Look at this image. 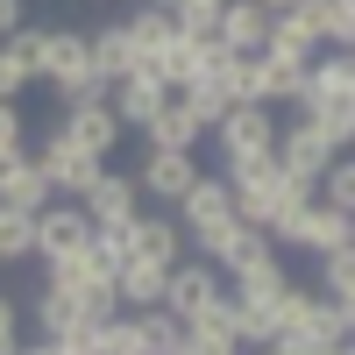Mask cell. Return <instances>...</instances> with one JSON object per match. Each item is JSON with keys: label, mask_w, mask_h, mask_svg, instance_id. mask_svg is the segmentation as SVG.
Wrapping results in <instances>:
<instances>
[{"label": "cell", "mask_w": 355, "mask_h": 355, "mask_svg": "<svg viewBox=\"0 0 355 355\" xmlns=\"http://www.w3.org/2000/svg\"><path fill=\"white\" fill-rule=\"evenodd\" d=\"M270 234V249H299V256H334V249H355V220L334 214V206H320V199H299V206H284V214L263 227Z\"/></svg>", "instance_id": "obj_1"}, {"label": "cell", "mask_w": 355, "mask_h": 355, "mask_svg": "<svg viewBox=\"0 0 355 355\" xmlns=\"http://www.w3.org/2000/svg\"><path fill=\"white\" fill-rule=\"evenodd\" d=\"M206 142H214V157H220V178L249 171V164H270L277 157V107H227Z\"/></svg>", "instance_id": "obj_2"}, {"label": "cell", "mask_w": 355, "mask_h": 355, "mask_svg": "<svg viewBox=\"0 0 355 355\" xmlns=\"http://www.w3.org/2000/svg\"><path fill=\"white\" fill-rule=\"evenodd\" d=\"M227 199H234V220L249 227H270L284 206L313 199V185H299V178H284L277 164H249V171H227Z\"/></svg>", "instance_id": "obj_3"}, {"label": "cell", "mask_w": 355, "mask_h": 355, "mask_svg": "<svg viewBox=\"0 0 355 355\" xmlns=\"http://www.w3.org/2000/svg\"><path fill=\"white\" fill-rule=\"evenodd\" d=\"M341 157V142L327 135V128H313L306 114H277V171L284 178H299V185H320V171H327Z\"/></svg>", "instance_id": "obj_4"}, {"label": "cell", "mask_w": 355, "mask_h": 355, "mask_svg": "<svg viewBox=\"0 0 355 355\" xmlns=\"http://www.w3.org/2000/svg\"><path fill=\"white\" fill-rule=\"evenodd\" d=\"M28 157H36V171L50 178V192H57V199H85V192L100 185V171H107L100 157L71 150V142L57 135V128H43V142H36V150H28Z\"/></svg>", "instance_id": "obj_5"}, {"label": "cell", "mask_w": 355, "mask_h": 355, "mask_svg": "<svg viewBox=\"0 0 355 355\" xmlns=\"http://www.w3.org/2000/svg\"><path fill=\"white\" fill-rule=\"evenodd\" d=\"M199 171H206V164H199V150H142V164H135L128 178H135L142 206H150V199H157V206H178Z\"/></svg>", "instance_id": "obj_6"}, {"label": "cell", "mask_w": 355, "mask_h": 355, "mask_svg": "<svg viewBox=\"0 0 355 355\" xmlns=\"http://www.w3.org/2000/svg\"><path fill=\"white\" fill-rule=\"evenodd\" d=\"M227 291V277L214 270V263H199V256H185V263H171V277H164V313L185 327V320L199 313V306H214Z\"/></svg>", "instance_id": "obj_7"}, {"label": "cell", "mask_w": 355, "mask_h": 355, "mask_svg": "<svg viewBox=\"0 0 355 355\" xmlns=\"http://www.w3.org/2000/svg\"><path fill=\"white\" fill-rule=\"evenodd\" d=\"M57 135H64L71 142V150H85V157H114V150H121V121H114V107L107 100H93V107H64V114H57Z\"/></svg>", "instance_id": "obj_8"}, {"label": "cell", "mask_w": 355, "mask_h": 355, "mask_svg": "<svg viewBox=\"0 0 355 355\" xmlns=\"http://www.w3.org/2000/svg\"><path fill=\"white\" fill-rule=\"evenodd\" d=\"M164 100H171V85H164L150 64H135L128 78H114V85H107V107H114V121H121L128 135H135L142 121H150V114H157Z\"/></svg>", "instance_id": "obj_9"}, {"label": "cell", "mask_w": 355, "mask_h": 355, "mask_svg": "<svg viewBox=\"0 0 355 355\" xmlns=\"http://www.w3.org/2000/svg\"><path fill=\"white\" fill-rule=\"evenodd\" d=\"M78 206H85V220H93V227H128L135 214H150V206H142V192H135V178H128V171H114V164L100 171V185L85 192Z\"/></svg>", "instance_id": "obj_10"}, {"label": "cell", "mask_w": 355, "mask_h": 355, "mask_svg": "<svg viewBox=\"0 0 355 355\" xmlns=\"http://www.w3.org/2000/svg\"><path fill=\"white\" fill-rule=\"evenodd\" d=\"M320 50H327V43H320V21H313V8H306V0H299V8H284V15H270L263 57H284V64H313Z\"/></svg>", "instance_id": "obj_11"}, {"label": "cell", "mask_w": 355, "mask_h": 355, "mask_svg": "<svg viewBox=\"0 0 355 355\" xmlns=\"http://www.w3.org/2000/svg\"><path fill=\"white\" fill-rule=\"evenodd\" d=\"M85 234H93V220H85V206L78 199H50L43 214H36V263H57V256H71Z\"/></svg>", "instance_id": "obj_12"}, {"label": "cell", "mask_w": 355, "mask_h": 355, "mask_svg": "<svg viewBox=\"0 0 355 355\" xmlns=\"http://www.w3.org/2000/svg\"><path fill=\"white\" fill-rule=\"evenodd\" d=\"M128 256H142V263H157V270H171V263H185V227H178L171 214H135L128 227Z\"/></svg>", "instance_id": "obj_13"}, {"label": "cell", "mask_w": 355, "mask_h": 355, "mask_svg": "<svg viewBox=\"0 0 355 355\" xmlns=\"http://www.w3.org/2000/svg\"><path fill=\"white\" fill-rule=\"evenodd\" d=\"M299 107H355V57L348 50H320L306 64V100Z\"/></svg>", "instance_id": "obj_14"}, {"label": "cell", "mask_w": 355, "mask_h": 355, "mask_svg": "<svg viewBox=\"0 0 355 355\" xmlns=\"http://www.w3.org/2000/svg\"><path fill=\"white\" fill-rule=\"evenodd\" d=\"M135 135H142V150H199V142H206V128L192 121V107L178 100V93H171V100H164Z\"/></svg>", "instance_id": "obj_15"}, {"label": "cell", "mask_w": 355, "mask_h": 355, "mask_svg": "<svg viewBox=\"0 0 355 355\" xmlns=\"http://www.w3.org/2000/svg\"><path fill=\"white\" fill-rule=\"evenodd\" d=\"M227 214H234V199H227V178H220V171H199L192 185H185V199L171 206V220L185 227V234L206 227V220H227Z\"/></svg>", "instance_id": "obj_16"}, {"label": "cell", "mask_w": 355, "mask_h": 355, "mask_svg": "<svg viewBox=\"0 0 355 355\" xmlns=\"http://www.w3.org/2000/svg\"><path fill=\"white\" fill-rule=\"evenodd\" d=\"M263 36H270V15L256 8V0H220V28H214V43L227 57H256Z\"/></svg>", "instance_id": "obj_17"}, {"label": "cell", "mask_w": 355, "mask_h": 355, "mask_svg": "<svg viewBox=\"0 0 355 355\" xmlns=\"http://www.w3.org/2000/svg\"><path fill=\"white\" fill-rule=\"evenodd\" d=\"M85 64H93V50H85V28H50L43 50H36V78H43V85H64V78L85 71Z\"/></svg>", "instance_id": "obj_18"}, {"label": "cell", "mask_w": 355, "mask_h": 355, "mask_svg": "<svg viewBox=\"0 0 355 355\" xmlns=\"http://www.w3.org/2000/svg\"><path fill=\"white\" fill-rule=\"evenodd\" d=\"M164 277H171V270L128 256L121 270H114V299H121V313H150V306H164Z\"/></svg>", "instance_id": "obj_19"}, {"label": "cell", "mask_w": 355, "mask_h": 355, "mask_svg": "<svg viewBox=\"0 0 355 355\" xmlns=\"http://www.w3.org/2000/svg\"><path fill=\"white\" fill-rule=\"evenodd\" d=\"M85 50H93V71L114 85V78H128L142 57H135V43H128V28L121 21H107V28H85Z\"/></svg>", "instance_id": "obj_20"}, {"label": "cell", "mask_w": 355, "mask_h": 355, "mask_svg": "<svg viewBox=\"0 0 355 355\" xmlns=\"http://www.w3.org/2000/svg\"><path fill=\"white\" fill-rule=\"evenodd\" d=\"M28 313H36V334H43V341H71V348L85 355V327H78V313H71V291H50V284H43Z\"/></svg>", "instance_id": "obj_21"}, {"label": "cell", "mask_w": 355, "mask_h": 355, "mask_svg": "<svg viewBox=\"0 0 355 355\" xmlns=\"http://www.w3.org/2000/svg\"><path fill=\"white\" fill-rule=\"evenodd\" d=\"M121 28H128V43H135V57H142V64H150V57L178 36V28H171V15H164V8H150V0H135V8L121 15Z\"/></svg>", "instance_id": "obj_22"}, {"label": "cell", "mask_w": 355, "mask_h": 355, "mask_svg": "<svg viewBox=\"0 0 355 355\" xmlns=\"http://www.w3.org/2000/svg\"><path fill=\"white\" fill-rule=\"evenodd\" d=\"M85 355H150V341H142V320H135V313H114L107 327L85 334Z\"/></svg>", "instance_id": "obj_23"}, {"label": "cell", "mask_w": 355, "mask_h": 355, "mask_svg": "<svg viewBox=\"0 0 355 355\" xmlns=\"http://www.w3.org/2000/svg\"><path fill=\"white\" fill-rule=\"evenodd\" d=\"M327 50H355V0H306Z\"/></svg>", "instance_id": "obj_24"}, {"label": "cell", "mask_w": 355, "mask_h": 355, "mask_svg": "<svg viewBox=\"0 0 355 355\" xmlns=\"http://www.w3.org/2000/svg\"><path fill=\"white\" fill-rule=\"evenodd\" d=\"M313 291H320V299H355V249L313 256Z\"/></svg>", "instance_id": "obj_25"}, {"label": "cell", "mask_w": 355, "mask_h": 355, "mask_svg": "<svg viewBox=\"0 0 355 355\" xmlns=\"http://www.w3.org/2000/svg\"><path fill=\"white\" fill-rule=\"evenodd\" d=\"M28 256H36V214L0 206V263H28Z\"/></svg>", "instance_id": "obj_26"}, {"label": "cell", "mask_w": 355, "mask_h": 355, "mask_svg": "<svg viewBox=\"0 0 355 355\" xmlns=\"http://www.w3.org/2000/svg\"><path fill=\"white\" fill-rule=\"evenodd\" d=\"M178 100H185V107H192V121H199L206 135H214V121H220V114L234 107V100H227V85H220V78H199V85H185V93H178Z\"/></svg>", "instance_id": "obj_27"}, {"label": "cell", "mask_w": 355, "mask_h": 355, "mask_svg": "<svg viewBox=\"0 0 355 355\" xmlns=\"http://www.w3.org/2000/svg\"><path fill=\"white\" fill-rule=\"evenodd\" d=\"M71 313H78V327L93 334V327H107V320L121 313V299H114V284H85V291H71Z\"/></svg>", "instance_id": "obj_28"}, {"label": "cell", "mask_w": 355, "mask_h": 355, "mask_svg": "<svg viewBox=\"0 0 355 355\" xmlns=\"http://www.w3.org/2000/svg\"><path fill=\"white\" fill-rule=\"evenodd\" d=\"M135 320H142V341H150V355H178V348H185V327H178V320H171L164 306L135 313Z\"/></svg>", "instance_id": "obj_29"}, {"label": "cell", "mask_w": 355, "mask_h": 355, "mask_svg": "<svg viewBox=\"0 0 355 355\" xmlns=\"http://www.w3.org/2000/svg\"><path fill=\"white\" fill-rule=\"evenodd\" d=\"M50 93H57V107H93V100H107V78L85 64V71H71L64 85H50Z\"/></svg>", "instance_id": "obj_30"}, {"label": "cell", "mask_w": 355, "mask_h": 355, "mask_svg": "<svg viewBox=\"0 0 355 355\" xmlns=\"http://www.w3.org/2000/svg\"><path fill=\"white\" fill-rule=\"evenodd\" d=\"M291 114H306L313 128H327L341 150H348V135H355V107H291Z\"/></svg>", "instance_id": "obj_31"}, {"label": "cell", "mask_w": 355, "mask_h": 355, "mask_svg": "<svg viewBox=\"0 0 355 355\" xmlns=\"http://www.w3.org/2000/svg\"><path fill=\"white\" fill-rule=\"evenodd\" d=\"M28 85H36V71H28V64H21V57L8 50V43H0V100H21V93H28Z\"/></svg>", "instance_id": "obj_32"}, {"label": "cell", "mask_w": 355, "mask_h": 355, "mask_svg": "<svg viewBox=\"0 0 355 355\" xmlns=\"http://www.w3.org/2000/svg\"><path fill=\"white\" fill-rule=\"evenodd\" d=\"M28 150V121H21V100H0V157Z\"/></svg>", "instance_id": "obj_33"}, {"label": "cell", "mask_w": 355, "mask_h": 355, "mask_svg": "<svg viewBox=\"0 0 355 355\" xmlns=\"http://www.w3.org/2000/svg\"><path fill=\"white\" fill-rule=\"evenodd\" d=\"M355 334V299H327V313H320V341H348Z\"/></svg>", "instance_id": "obj_34"}, {"label": "cell", "mask_w": 355, "mask_h": 355, "mask_svg": "<svg viewBox=\"0 0 355 355\" xmlns=\"http://www.w3.org/2000/svg\"><path fill=\"white\" fill-rule=\"evenodd\" d=\"M291 270H284V256L277 263H263V270H242V277H227V291H277Z\"/></svg>", "instance_id": "obj_35"}, {"label": "cell", "mask_w": 355, "mask_h": 355, "mask_svg": "<svg viewBox=\"0 0 355 355\" xmlns=\"http://www.w3.org/2000/svg\"><path fill=\"white\" fill-rule=\"evenodd\" d=\"M327 348H334V341H313V334H270L256 355H327Z\"/></svg>", "instance_id": "obj_36"}, {"label": "cell", "mask_w": 355, "mask_h": 355, "mask_svg": "<svg viewBox=\"0 0 355 355\" xmlns=\"http://www.w3.org/2000/svg\"><path fill=\"white\" fill-rule=\"evenodd\" d=\"M21 21H28V0H0V43H8Z\"/></svg>", "instance_id": "obj_37"}, {"label": "cell", "mask_w": 355, "mask_h": 355, "mask_svg": "<svg viewBox=\"0 0 355 355\" xmlns=\"http://www.w3.org/2000/svg\"><path fill=\"white\" fill-rule=\"evenodd\" d=\"M15 355H78V348H71V341H43V334H28Z\"/></svg>", "instance_id": "obj_38"}, {"label": "cell", "mask_w": 355, "mask_h": 355, "mask_svg": "<svg viewBox=\"0 0 355 355\" xmlns=\"http://www.w3.org/2000/svg\"><path fill=\"white\" fill-rule=\"evenodd\" d=\"M15 334H21V313H15L8 291H0V341H15Z\"/></svg>", "instance_id": "obj_39"}, {"label": "cell", "mask_w": 355, "mask_h": 355, "mask_svg": "<svg viewBox=\"0 0 355 355\" xmlns=\"http://www.w3.org/2000/svg\"><path fill=\"white\" fill-rule=\"evenodd\" d=\"M256 8H263V15H284V8H299V0H256Z\"/></svg>", "instance_id": "obj_40"}, {"label": "cell", "mask_w": 355, "mask_h": 355, "mask_svg": "<svg viewBox=\"0 0 355 355\" xmlns=\"http://www.w3.org/2000/svg\"><path fill=\"white\" fill-rule=\"evenodd\" d=\"M15 348H21V334H15V341H0V355H15Z\"/></svg>", "instance_id": "obj_41"}, {"label": "cell", "mask_w": 355, "mask_h": 355, "mask_svg": "<svg viewBox=\"0 0 355 355\" xmlns=\"http://www.w3.org/2000/svg\"><path fill=\"white\" fill-rule=\"evenodd\" d=\"M128 8H135V0H128Z\"/></svg>", "instance_id": "obj_42"}]
</instances>
